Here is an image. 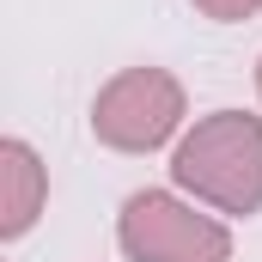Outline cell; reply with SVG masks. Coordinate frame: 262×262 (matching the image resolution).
I'll return each mask as SVG.
<instances>
[{
	"label": "cell",
	"mask_w": 262,
	"mask_h": 262,
	"mask_svg": "<svg viewBox=\"0 0 262 262\" xmlns=\"http://www.w3.org/2000/svg\"><path fill=\"white\" fill-rule=\"evenodd\" d=\"M171 183L226 220L262 213V116L213 110L189 122L183 140L171 146Z\"/></svg>",
	"instance_id": "6da1fadb"
},
{
	"label": "cell",
	"mask_w": 262,
	"mask_h": 262,
	"mask_svg": "<svg viewBox=\"0 0 262 262\" xmlns=\"http://www.w3.org/2000/svg\"><path fill=\"white\" fill-rule=\"evenodd\" d=\"M116 244L128 262H232L226 220L201 213L183 189H134L116 213Z\"/></svg>",
	"instance_id": "7a4b0ae2"
},
{
	"label": "cell",
	"mask_w": 262,
	"mask_h": 262,
	"mask_svg": "<svg viewBox=\"0 0 262 262\" xmlns=\"http://www.w3.org/2000/svg\"><path fill=\"white\" fill-rule=\"evenodd\" d=\"M183 116H189L183 79L165 67H122L92 98V134L110 152H159L183 140Z\"/></svg>",
	"instance_id": "3957f363"
},
{
	"label": "cell",
	"mask_w": 262,
	"mask_h": 262,
	"mask_svg": "<svg viewBox=\"0 0 262 262\" xmlns=\"http://www.w3.org/2000/svg\"><path fill=\"white\" fill-rule=\"evenodd\" d=\"M49 207V165L37 159L31 140L6 134L0 140V238L18 244Z\"/></svg>",
	"instance_id": "277c9868"
},
{
	"label": "cell",
	"mask_w": 262,
	"mask_h": 262,
	"mask_svg": "<svg viewBox=\"0 0 262 262\" xmlns=\"http://www.w3.org/2000/svg\"><path fill=\"white\" fill-rule=\"evenodd\" d=\"M201 18H213V25H244L250 12H262V0H189Z\"/></svg>",
	"instance_id": "5b68a950"
},
{
	"label": "cell",
	"mask_w": 262,
	"mask_h": 262,
	"mask_svg": "<svg viewBox=\"0 0 262 262\" xmlns=\"http://www.w3.org/2000/svg\"><path fill=\"white\" fill-rule=\"evenodd\" d=\"M256 98H262V61H256Z\"/></svg>",
	"instance_id": "8992f818"
}]
</instances>
